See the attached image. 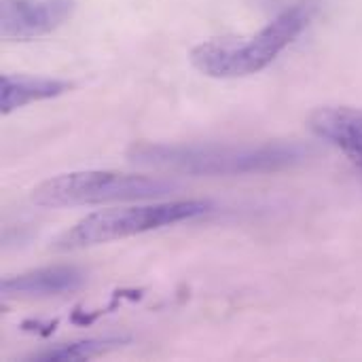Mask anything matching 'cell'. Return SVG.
I'll list each match as a JSON object with an SVG mask.
<instances>
[{"instance_id": "obj_1", "label": "cell", "mask_w": 362, "mask_h": 362, "mask_svg": "<svg viewBox=\"0 0 362 362\" xmlns=\"http://www.w3.org/2000/svg\"><path fill=\"white\" fill-rule=\"evenodd\" d=\"M310 148L299 142L265 144H153L142 142L129 151L136 165L189 174V176H240L280 172L303 163Z\"/></svg>"}, {"instance_id": "obj_2", "label": "cell", "mask_w": 362, "mask_h": 362, "mask_svg": "<svg viewBox=\"0 0 362 362\" xmlns=\"http://www.w3.org/2000/svg\"><path fill=\"white\" fill-rule=\"evenodd\" d=\"M316 0H301L284 8L250 40L212 38L191 51V64L212 78H240L267 68L312 21Z\"/></svg>"}, {"instance_id": "obj_5", "label": "cell", "mask_w": 362, "mask_h": 362, "mask_svg": "<svg viewBox=\"0 0 362 362\" xmlns=\"http://www.w3.org/2000/svg\"><path fill=\"white\" fill-rule=\"evenodd\" d=\"M72 13V0H2L0 32L6 40H32L59 28Z\"/></svg>"}, {"instance_id": "obj_9", "label": "cell", "mask_w": 362, "mask_h": 362, "mask_svg": "<svg viewBox=\"0 0 362 362\" xmlns=\"http://www.w3.org/2000/svg\"><path fill=\"white\" fill-rule=\"evenodd\" d=\"M119 344H123L121 337L85 339V341H74L70 346L45 350V352L36 354L34 358H38V361H85V358H95L100 354H106L108 350L117 348Z\"/></svg>"}, {"instance_id": "obj_4", "label": "cell", "mask_w": 362, "mask_h": 362, "mask_svg": "<svg viewBox=\"0 0 362 362\" xmlns=\"http://www.w3.org/2000/svg\"><path fill=\"white\" fill-rule=\"evenodd\" d=\"M212 208L210 202L202 199H182L168 204H148L134 208H112L104 212H95L81 223H76L70 231H66L55 248L57 250H81L115 240H125L132 235H140L146 231L163 229L182 221H193L208 214Z\"/></svg>"}, {"instance_id": "obj_3", "label": "cell", "mask_w": 362, "mask_h": 362, "mask_svg": "<svg viewBox=\"0 0 362 362\" xmlns=\"http://www.w3.org/2000/svg\"><path fill=\"white\" fill-rule=\"evenodd\" d=\"M176 185L161 176L123 172H70L45 180L32 193L42 208H76L112 202L155 199L172 193Z\"/></svg>"}, {"instance_id": "obj_8", "label": "cell", "mask_w": 362, "mask_h": 362, "mask_svg": "<svg viewBox=\"0 0 362 362\" xmlns=\"http://www.w3.org/2000/svg\"><path fill=\"white\" fill-rule=\"evenodd\" d=\"M2 89V115H11L32 102L51 100L72 89V83L59 78H42V76H13L4 74L0 81Z\"/></svg>"}, {"instance_id": "obj_6", "label": "cell", "mask_w": 362, "mask_h": 362, "mask_svg": "<svg viewBox=\"0 0 362 362\" xmlns=\"http://www.w3.org/2000/svg\"><path fill=\"white\" fill-rule=\"evenodd\" d=\"M310 129L362 168V110L350 106L318 108L310 117Z\"/></svg>"}, {"instance_id": "obj_7", "label": "cell", "mask_w": 362, "mask_h": 362, "mask_svg": "<svg viewBox=\"0 0 362 362\" xmlns=\"http://www.w3.org/2000/svg\"><path fill=\"white\" fill-rule=\"evenodd\" d=\"M85 284V276L81 269L70 265H53L34 272H25L2 282L4 297H59L66 293H74Z\"/></svg>"}]
</instances>
